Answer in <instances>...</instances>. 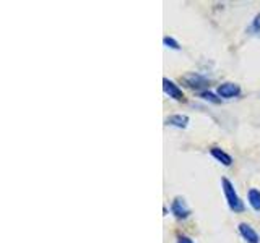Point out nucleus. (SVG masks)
<instances>
[{"mask_svg": "<svg viewBox=\"0 0 260 243\" xmlns=\"http://www.w3.org/2000/svg\"><path fill=\"white\" fill-rule=\"evenodd\" d=\"M221 185H223V191H225V196H226V201H228V206H229L231 211L243 213L244 211V203L241 201L239 195L236 193L233 183H231L228 179H223Z\"/></svg>", "mask_w": 260, "mask_h": 243, "instance_id": "obj_1", "label": "nucleus"}, {"mask_svg": "<svg viewBox=\"0 0 260 243\" xmlns=\"http://www.w3.org/2000/svg\"><path fill=\"white\" fill-rule=\"evenodd\" d=\"M171 211L178 219H187L190 216V208L187 206L182 196H176L173 204H171Z\"/></svg>", "mask_w": 260, "mask_h": 243, "instance_id": "obj_2", "label": "nucleus"}, {"mask_svg": "<svg viewBox=\"0 0 260 243\" xmlns=\"http://www.w3.org/2000/svg\"><path fill=\"white\" fill-rule=\"evenodd\" d=\"M182 81L185 83V86L192 88V90H202V88L208 86V79L205 76H202V75H198V73L184 75Z\"/></svg>", "mask_w": 260, "mask_h": 243, "instance_id": "obj_3", "label": "nucleus"}, {"mask_svg": "<svg viewBox=\"0 0 260 243\" xmlns=\"http://www.w3.org/2000/svg\"><path fill=\"white\" fill-rule=\"evenodd\" d=\"M162 90H164V92L169 97H173V99H176V101H182L184 99L182 90H180V88L176 85L174 81H171V79H168V78L162 79Z\"/></svg>", "mask_w": 260, "mask_h": 243, "instance_id": "obj_4", "label": "nucleus"}, {"mask_svg": "<svg viewBox=\"0 0 260 243\" xmlns=\"http://www.w3.org/2000/svg\"><path fill=\"white\" fill-rule=\"evenodd\" d=\"M241 92L239 85L236 83H223V85L218 86V94L220 97H225V99H231V97H236Z\"/></svg>", "mask_w": 260, "mask_h": 243, "instance_id": "obj_5", "label": "nucleus"}, {"mask_svg": "<svg viewBox=\"0 0 260 243\" xmlns=\"http://www.w3.org/2000/svg\"><path fill=\"white\" fill-rule=\"evenodd\" d=\"M239 233L243 235V238L247 243H259L260 242L259 233L255 232L254 228L249 226V224H245V222H241L239 224Z\"/></svg>", "mask_w": 260, "mask_h": 243, "instance_id": "obj_6", "label": "nucleus"}, {"mask_svg": "<svg viewBox=\"0 0 260 243\" xmlns=\"http://www.w3.org/2000/svg\"><path fill=\"white\" fill-rule=\"evenodd\" d=\"M166 123L173 125V127H178V128H185L189 125V117L182 114H174L166 119Z\"/></svg>", "mask_w": 260, "mask_h": 243, "instance_id": "obj_7", "label": "nucleus"}, {"mask_svg": "<svg viewBox=\"0 0 260 243\" xmlns=\"http://www.w3.org/2000/svg\"><path fill=\"white\" fill-rule=\"evenodd\" d=\"M210 152H211V156L215 157L216 161H220L223 166H231V164H233V157H231L228 152L223 151V149H220V148H211Z\"/></svg>", "mask_w": 260, "mask_h": 243, "instance_id": "obj_8", "label": "nucleus"}, {"mask_svg": "<svg viewBox=\"0 0 260 243\" xmlns=\"http://www.w3.org/2000/svg\"><path fill=\"white\" fill-rule=\"evenodd\" d=\"M249 204L252 206L255 211H260V191L257 188H250L247 193Z\"/></svg>", "mask_w": 260, "mask_h": 243, "instance_id": "obj_9", "label": "nucleus"}, {"mask_svg": "<svg viewBox=\"0 0 260 243\" xmlns=\"http://www.w3.org/2000/svg\"><path fill=\"white\" fill-rule=\"evenodd\" d=\"M162 43H164L166 47H171V49H176V50L180 49V46H179L178 41L173 39V37H169V36H166L164 39H162Z\"/></svg>", "mask_w": 260, "mask_h": 243, "instance_id": "obj_10", "label": "nucleus"}, {"mask_svg": "<svg viewBox=\"0 0 260 243\" xmlns=\"http://www.w3.org/2000/svg\"><path fill=\"white\" fill-rule=\"evenodd\" d=\"M202 97H203L205 101L213 102V104H220V102H221V99H218V97L213 94V92H202Z\"/></svg>", "mask_w": 260, "mask_h": 243, "instance_id": "obj_11", "label": "nucleus"}, {"mask_svg": "<svg viewBox=\"0 0 260 243\" xmlns=\"http://www.w3.org/2000/svg\"><path fill=\"white\" fill-rule=\"evenodd\" d=\"M250 31L260 32V15L255 16V20H254V23H252V26H250Z\"/></svg>", "mask_w": 260, "mask_h": 243, "instance_id": "obj_12", "label": "nucleus"}, {"mask_svg": "<svg viewBox=\"0 0 260 243\" xmlns=\"http://www.w3.org/2000/svg\"><path fill=\"white\" fill-rule=\"evenodd\" d=\"M178 243H194V242H192V238H189L185 235H179L178 237Z\"/></svg>", "mask_w": 260, "mask_h": 243, "instance_id": "obj_13", "label": "nucleus"}]
</instances>
